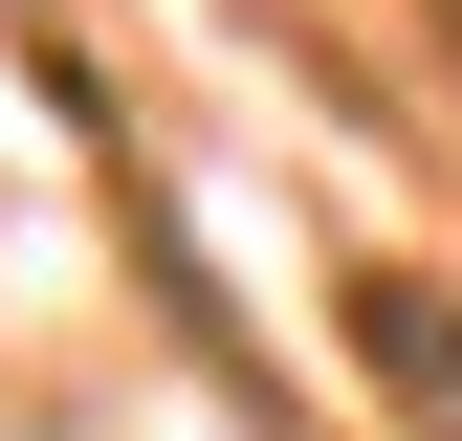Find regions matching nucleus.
I'll use <instances>...</instances> for the list:
<instances>
[{
    "mask_svg": "<svg viewBox=\"0 0 462 441\" xmlns=\"http://www.w3.org/2000/svg\"><path fill=\"white\" fill-rule=\"evenodd\" d=\"M353 353H374L396 398H419V419L462 441V287H353Z\"/></svg>",
    "mask_w": 462,
    "mask_h": 441,
    "instance_id": "1",
    "label": "nucleus"
}]
</instances>
